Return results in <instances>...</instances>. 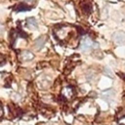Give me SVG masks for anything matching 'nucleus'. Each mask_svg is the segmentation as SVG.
Returning <instances> with one entry per match:
<instances>
[{
	"label": "nucleus",
	"instance_id": "obj_6",
	"mask_svg": "<svg viewBox=\"0 0 125 125\" xmlns=\"http://www.w3.org/2000/svg\"><path fill=\"white\" fill-rule=\"evenodd\" d=\"M31 8L29 6H26V5H22V4H20L16 7V11L20 12V11H29Z\"/></svg>",
	"mask_w": 125,
	"mask_h": 125
},
{
	"label": "nucleus",
	"instance_id": "obj_4",
	"mask_svg": "<svg viewBox=\"0 0 125 125\" xmlns=\"http://www.w3.org/2000/svg\"><path fill=\"white\" fill-rule=\"evenodd\" d=\"M21 58L22 61H30V60H32L34 58V56L29 51H22L21 53Z\"/></svg>",
	"mask_w": 125,
	"mask_h": 125
},
{
	"label": "nucleus",
	"instance_id": "obj_3",
	"mask_svg": "<svg viewBox=\"0 0 125 125\" xmlns=\"http://www.w3.org/2000/svg\"><path fill=\"white\" fill-rule=\"evenodd\" d=\"M46 43V36H40L38 37L36 40H35V43H34V46H35V49L37 50H40Z\"/></svg>",
	"mask_w": 125,
	"mask_h": 125
},
{
	"label": "nucleus",
	"instance_id": "obj_1",
	"mask_svg": "<svg viewBox=\"0 0 125 125\" xmlns=\"http://www.w3.org/2000/svg\"><path fill=\"white\" fill-rule=\"evenodd\" d=\"M93 42L92 40L89 38V37H84L82 40H81V44H80V49L82 51H87L91 48Z\"/></svg>",
	"mask_w": 125,
	"mask_h": 125
},
{
	"label": "nucleus",
	"instance_id": "obj_7",
	"mask_svg": "<svg viewBox=\"0 0 125 125\" xmlns=\"http://www.w3.org/2000/svg\"><path fill=\"white\" fill-rule=\"evenodd\" d=\"M62 95L65 96V97H67V98L71 97V95H72V91H71V89H70L69 87H64L63 90H62Z\"/></svg>",
	"mask_w": 125,
	"mask_h": 125
},
{
	"label": "nucleus",
	"instance_id": "obj_8",
	"mask_svg": "<svg viewBox=\"0 0 125 125\" xmlns=\"http://www.w3.org/2000/svg\"><path fill=\"white\" fill-rule=\"evenodd\" d=\"M23 2L25 4H33L35 2V0H23Z\"/></svg>",
	"mask_w": 125,
	"mask_h": 125
},
{
	"label": "nucleus",
	"instance_id": "obj_2",
	"mask_svg": "<svg viewBox=\"0 0 125 125\" xmlns=\"http://www.w3.org/2000/svg\"><path fill=\"white\" fill-rule=\"evenodd\" d=\"M113 40L118 43V44H121V43H124L125 42V33L123 31H116L113 36H112Z\"/></svg>",
	"mask_w": 125,
	"mask_h": 125
},
{
	"label": "nucleus",
	"instance_id": "obj_10",
	"mask_svg": "<svg viewBox=\"0 0 125 125\" xmlns=\"http://www.w3.org/2000/svg\"><path fill=\"white\" fill-rule=\"evenodd\" d=\"M1 59H3V58H1V57H0V61H1Z\"/></svg>",
	"mask_w": 125,
	"mask_h": 125
},
{
	"label": "nucleus",
	"instance_id": "obj_5",
	"mask_svg": "<svg viewBox=\"0 0 125 125\" xmlns=\"http://www.w3.org/2000/svg\"><path fill=\"white\" fill-rule=\"evenodd\" d=\"M27 24H28V26L29 27H31V28H36L37 27V21H36V20L34 19V18H29V19H27Z\"/></svg>",
	"mask_w": 125,
	"mask_h": 125
},
{
	"label": "nucleus",
	"instance_id": "obj_9",
	"mask_svg": "<svg viewBox=\"0 0 125 125\" xmlns=\"http://www.w3.org/2000/svg\"><path fill=\"white\" fill-rule=\"evenodd\" d=\"M2 113V108H1V104H0V114Z\"/></svg>",
	"mask_w": 125,
	"mask_h": 125
}]
</instances>
